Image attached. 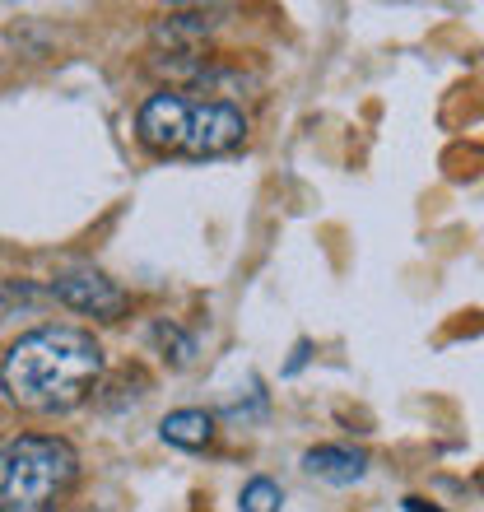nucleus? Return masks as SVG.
I'll return each instance as SVG.
<instances>
[{
  "instance_id": "1",
  "label": "nucleus",
  "mask_w": 484,
  "mask_h": 512,
  "mask_svg": "<svg viewBox=\"0 0 484 512\" xmlns=\"http://www.w3.org/2000/svg\"><path fill=\"white\" fill-rule=\"evenodd\" d=\"M103 378V345L84 326H38L0 359V387L28 415H70Z\"/></svg>"
},
{
  "instance_id": "2",
  "label": "nucleus",
  "mask_w": 484,
  "mask_h": 512,
  "mask_svg": "<svg viewBox=\"0 0 484 512\" xmlns=\"http://www.w3.org/2000/svg\"><path fill=\"white\" fill-rule=\"evenodd\" d=\"M135 135L163 159H215L247 140V117L224 98H187L182 89H163L145 98Z\"/></svg>"
},
{
  "instance_id": "3",
  "label": "nucleus",
  "mask_w": 484,
  "mask_h": 512,
  "mask_svg": "<svg viewBox=\"0 0 484 512\" xmlns=\"http://www.w3.org/2000/svg\"><path fill=\"white\" fill-rule=\"evenodd\" d=\"M80 480V452L56 433H19L0 447V512H56Z\"/></svg>"
},
{
  "instance_id": "4",
  "label": "nucleus",
  "mask_w": 484,
  "mask_h": 512,
  "mask_svg": "<svg viewBox=\"0 0 484 512\" xmlns=\"http://www.w3.org/2000/svg\"><path fill=\"white\" fill-rule=\"evenodd\" d=\"M52 298L66 303L70 312H80V317H94V322H117L121 312L131 308L126 289L94 266H75V270H66V275H56Z\"/></svg>"
},
{
  "instance_id": "5",
  "label": "nucleus",
  "mask_w": 484,
  "mask_h": 512,
  "mask_svg": "<svg viewBox=\"0 0 484 512\" xmlns=\"http://www.w3.org/2000/svg\"><path fill=\"white\" fill-rule=\"evenodd\" d=\"M303 471L312 480H322V485H359L363 475H368V457H363L359 447H345V443H322L303 452Z\"/></svg>"
},
{
  "instance_id": "6",
  "label": "nucleus",
  "mask_w": 484,
  "mask_h": 512,
  "mask_svg": "<svg viewBox=\"0 0 484 512\" xmlns=\"http://www.w3.org/2000/svg\"><path fill=\"white\" fill-rule=\"evenodd\" d=\"M159 438L168 447H182V452H205L215 443V415L210 410H173L159 424Z\"/></svg>"
},
{
  "instance_id": "7",
  "label": "nucleus",
  "mask_w": 484,
  "mask_h": 512,
  "mask_svg": "<svg viewBox=\"0 0 484 512\" xmlns=\"http://www.w3.org/2000/svg\"><path fill=\"white\" fill-rule=\"evenodd\" d=\"M284 508V489L266 475H256L242 485V499H238V512H280Z\"/></svg>"
},
{
  "instance_id": "8",
  "label": "nucleus",
  "mask_w": 484,
  "mask_h": 512,
  "mask_svg": "<svg viewBox=\"0 0 484 512\" xmlns=\"http://www.w3.org/2000/svg\"><path fill=\"white\" fill-rule=\"evenodd\" d=\"M405 512H443V508H433V503H424V499H405Z\"/></svg>"
}]
</instances>
